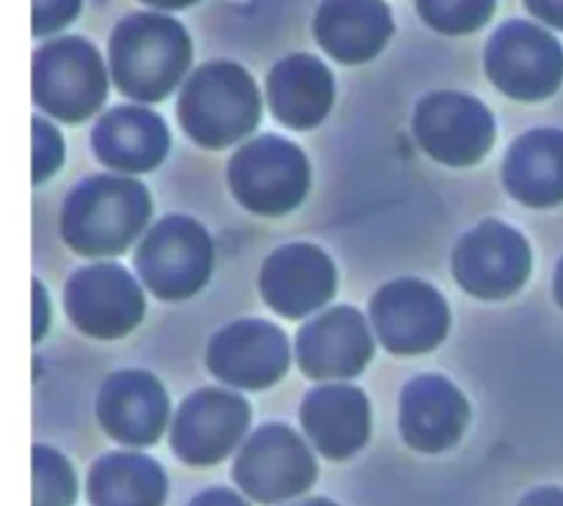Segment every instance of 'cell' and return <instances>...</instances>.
<instances>
[{
	"label": "cell",
	"instance_id": "cell-8",
	"mask_svg": "<svg viewBox=\"0 0 563 506\" xmlns=\"http://www.w3.org/2000/svg\"><path fill=\"white\" fill-rule=\"evenodd\" d=\"M412 135L432 160L451 168H467L493 148V110L465 91L427 94L412 116Z\"/></svg>",
	"mask_w": 563,
	"mask_h": 506
},
{
	"label": "cell",
	"instance_id": "cell-12",
	"mask_svg": "<svg viewBox=\"0 0 563 506\" xmlns=\"http://www.w3.org/2000/svg\"><path fill=\"white\" fill-rule=\"evenodd\" d=\"M234 479L251 498L278 504L311 487L317 479V462L300 435L284 424H267L242 446Z\"/></svg>",
	"mask_w": 563,
	"mask_h": 506
},
{
	"label": "cell",
	"instance_id": "cell-3",
	"mask_svg": "<svg viewBox=\"0 0 563 506\" xmlns=\"http://www.w3.org/2000/svg\"><path fill=\"white\" fill-rule=\"evenodd\" d=\"M176 116L198 146H234L258 127L262 94L251 72L240 64L209 61L185 80L176 99Z\"/></svg>",
	"mask_w": 563,
	"mask_h": 506
},
{
	"label": "cell",
	"instance_id": "cell-25",
	"mask_svg": "<svg viewBox=\"0 0 563 506\" xmlns=\"http://www.w3.org/2000/svg\"><path fill=\"white\" fill-rule=\"evenodd\" d=\"M498 0H416L421 20L445 36L476 33L495 14Z\"/></svg>",
	"mask_w": 563,
	"mask_h": 506
},
{
	"label": "cell",
	"instance_id": "cell-33",
	"mask_svg": "<svg viewBox=\"0 0 563 506\" xmlns=\"http://www.w3.org/2000/svg\"><path fill=\"white\" fill-rule=\"evenodd\" d=\"M141 3L152 6L154 11H179V9H187V6L198 3V0H141Z\"/></svg>",
	"mask_w": 563,
	"mask_h": 506
},
{
	"label": "cell",
	"instance_id": "cell-26",
	"mask_svg": "<svg viewBox=\"0 0 563 506\" xmlns=\"http://www.w3.org/2000/svg\"><path fill=\"white\" fill-rule=\"evenodd\" d=\"M75 473L71 465L47 446H33V506H71Z\"/></svg>",
	"mask_w": 563,
	"mask_h": 506
},
{
	"label": "cell",
	"instance_id": "cell-28",
	"mask_svg": "<svg viewBox=\"0 0 563 506\" xmlns=\"http://www.w3.org/2000/svg\"><path fill=\"white\" fill-rule=\"evenodd\" d=\"M82 0H33L31 14V31L33 36H53V33L64 31L75 16L80 14Z\"/></svg>",
	"mask_w": 563,
	"mask_h": 506
},
{
	"label": "cell",
	"instance_id": "cell-31",
	"mask_svg": "<svg viewBox=\"0 0 563 506\" xmlns=\"http://www.w3.org/2000/svg\"><path fill=\"white\" fill-rule=\"evenodd\" d=\"M190 506H247L240 495L229 493V490H207V493L196 495Z\"/></svg>",
	"mask_w": 563,
	"mask_h": 506
},
{
	"label": "cell",
	"instance_id": "cell-11",
	"mask_svg": "<svg viewBox=\"0 0 563 506\" xmlns=\"http://www.w3.org/2000/svg\"><path fill=\"white\" fill-rule=\"evenodd\" d=\"M451 314L443 295L427 280L399 278L372 297V324L379 344L396 355L434 350L449 333Z\"/></svg>",
	"mask_w": 563,
	"mask_h": 506
},
{
	"label": "cell",
	"instance_id": "cell-15",
	"mask_svg": "<svg viewBox=\"0 0 563 506\" xmlns=\"http://www.w3.org/2000/svg\"><path fill=\"white\" fill-rule=\"evenodd\" d=\"M258 286L275 314L302 319L335 295V267L322 248L291 242L269 253Z\"/></svg>",
	"mask_w": 563,
	"mask_h": 506
},
{
	"label": "cell",
	"instance_id": "cell-19",
	"mask_svg": "<svg viewBox=\"0 0 563 506\" xmlns=\"http://www.w3.org/2000/svg\"><path fill=\"white\" fill-rule=\"evenodd\" d=\"M399 427L407 443L427 454L451 449L467 427V402L451 380L421 374L401 391Z\"/></svg>",
	"mask_w": 563,
	"mask_h": 506
},
{
	"label": "cell",
	"instance_id": "cell-16",
	"mask_svg": "<svg viewBox=\"0 0 563 506\" xmlns=\"http://www.w3.org/2000/svg\"><path fill=\"white\" fill-rule=\"evenodd\" d=\"M374 355V336L361 311L339 306L302 324L297 361L311 380H346L366 369Z\"/></svg>",
	"mask_w": 563,
	"mask_h": 506
},
{
	"label": "cell",
	"instance_id": "cell-21",
	"mask_svg": "<svg viewBox=\"0 0 563 506\" xmlns=\"http://www.w3.org/2000/svg\"><path fill=\"white\" fill-rule=\"evenodd\" d=\"M91 146L108 168L143 174L163 163L170 135L163 116L154 110L141 108V105H119L93 124Z\"/></svg>",
	"mask_w": 563,
	"mask_h": 506
},
{
	"label": "cell",
	"instance_id": "cell-35",
	"mask_svg": "<svg viewBox=\"0 0 563 506\" xmlns=\"http://www.w3.org/2000/svg\"><path fill=\"white\" fill-rule=\"evenodd\" d=\"M297 506H335L333 501H324V498H313V501H302V504Z\"/></svg>",
	"mask_w": 563,
	"mask_h": 506
},
{
	"label": "cell",
	"instance_id": "cell-1",
	"mask_svg": "<svg viewBox=\"0 0 563 506\" xmlns=\"http://www.w3.org/2000/svg\"><path fill=\"white\" fill-rule=\"evenodd\" d=\"M190 64V33L163 11H132L110 33V80L132 102H163L185 80Z\"/></svg>",
	"mask_w": 563,
	"mask_h": 506
},
{
	"label": "cell",
	"instance_id": "cell-2",
	"mask_svg": "<svg viewBox=\"0 0 563 506\" xmlns=\"http://www.w3.org/2000/svg\"><path fill=\"white\" fill-rule=\"evenodd\" d=\"M152 218V196L126 176L97 174L69 193L60 215V234L82 256H115L126 251Z\"/></svg>",
	"mask_w": 563,
	"mask_h": 506
},
{
	"label": "cell",
	"instance_id": "cell-18",
	"mask_svg": "<svg viewBox=\"0 0 563 506\" xmlns=\"http://www.w3.org/2000/svg\"><path fill=\"white\" fill-rule=\"evenodd\" d=\"M396 31L385 0H322L313 14L319 47L339 64H366L377 58Z\"/></svg>",
	"mask_w": 563,
	"mask_h": 506
},
{
	"label": "cell",
	"instance_id": "cell-6",
	"mask_svg": "<svg viewBox=\"0 0 563 506\" xmlns=\"http://www.w3.org/2000/svg\"><path fill=\"white\" fill-rule=\"evenodd\" d=\"M484 72L506 97L542 102L563 80V47L548 28L528 20H509L484 47Z\"/></svg>",
	"mask_w": 563,
	"mask_h": 506
},
{
	"label": "cell",
	"instance_id": "cell-10",
	"mask_svg": "<svg viewBox=\"0 0 563 506\" xmlns=\"http://www.w3.org/2000/svg\"><path fill=\"white\" fill-rule=\"evenodd\" d=\"M64 308L91 339H121L143 319V292L121 264L99 262L77 270L64 289Z\"/></svg>",
	"mask_w": 563,
	"mask_h": 506
},
{
	"label": "cell",
	"instance_id": "cell-17",
	"mask_svg": "<svg viewBox=\"0 0 563 506\" xmlns=\"http://www.w3.org/2000/svg\"><path fill=\"white\" fill-rule=\"evenodd\" d=\"M97 416L104 432L119 443L148 446L163 435L168 421V394L154 374L124 369L102 383Z\"/></svg>",
	"mask_w": 563,
	"mask_h": 506
},
{
	"label": "cell",
	"instance_id": "cell-9",
	"mask_svg": "<svg viewBox=\"0 0 563 506\" xmlns=\"http://www.w3.org/2000/svg\"><path fill=\"white\" fill-rule=\"evenodd\" d=\"M456 284L482 300H504L531 275V245L500 220H484L454 248Z\"/></svg>",
	"mask_w": 563,
	"mask_h": 506
},
{
	"label": "cell",
	"instance_id": "cell-7",
	"mask_svg": "<svg viewBox=\"0 0 563 506\" xmlns=\"http://www.w3.org/2000/svg\"><path fill=\"white\" fill-rule=\"evenodd\" d=\"M212 240L207 229L185 215L163 218L137 245L135 267L159 300H187L212 275Z\"/></svg>",
	"mask_w": 563,
	"mask_h": 506
},
{
	"label": "cell",
	"instance_id": "cell-4",
	"mask_svg": "<svg viewBox=\"0 0 563 506\" xmlns=\"http://www.w3.org/2000/svg\"><path fill=\"white\" fill-rule=\"evenodd\" d=\"M110 69L88 38L58 36L33 53V105L53 119L80 124L108 99Z\"/></svg>",
	"mask_w": 563,
	"mask_h": 506
},
{
	"label": "cell",
	"instance_id": "cell-34",
	"mask_svg": "<svg viewBox=\"0 0 563 506\" xmlns=\"http://www.w3.org/2000/svg\"><path fill=\"white\" fill-rule=\"evenodd\" d=\"M553 292H555V300H559V306L563 308V258L559 262V270H555Z\"/></svg>",
	"mask_w": 563,
	"mask_h": 506
},
{
	"label": "cell",
	"instance_id": "cell-32",
	"mask_svg": "<svg viewBox=\"0 0 563 506\" xmlns=\"http://www.w3.org/2000/svg\"><path fill=\"white\" fill-rule=\"evenodd\" d=\"M520 506H563V490L559 487H542L533 490L522 498Z\"/></svg>",
	"mask_w": 563,
	"mask_h": 506
},
{
	"label": "cell",
	"instance_id": "cell-27",
	"mask_svg": "<svg viewBox=\"0 0 563 506\" xmlns=\"http://www.w3.org/2000/svg\"><path fill=\"white\" fill-rule=\"evenodd\" d=\"M33 185H42L44 179L55 174L64 163V138L42 116H33Z\"/></svg>",
	"mask_w": 563,
	"mask_h": 506
},
{
	"label": "cell",
	"instance_id": "cell-5",
	"mask_svg": "<svg viewBox=\"0 0 563 506\" xmlns=\"http://www.w3.org/2000/svg\"><path fill=\"white\" fill-rule=\"evenodd\" d=\"M229 185L242 207L278 218L308 196L311 165L297 143L280 135H258L231 157Z\"/></svg>",
	"mask_w": 563,
	"mask_h": 506
},
{
	"label": "cell",
	"instance_id": "cell-22",
	"mask_svg": "<svg viewBox=\"0 0 563 506\" xmlns=\"http://www.w3.org/2000/svg\"><path fill=\"white\" fill-rule=\"evenodd\" d=\"M300 421L311 443L330 460L352 457L368 440L372 413L361 388L319 385L302 399Z\"/></svg>",
	"mask_w": 563,
	"mask_h": 506
},
{
	"label": "cell",
	"instance_id": "cell-14",
	"mask_svg": "<svg viewBox=\"0 0 563 506\" xmlns=\"http://www.w3.org/2000/svg\"><path fill=\"white\" fill-rule=\"evenodd\" d=\"M251 407L234 391L201 388L179 405L170 427V446L187 465L220 462L245 435Z\"/></svg>",
	"mask_w": 563,
	"mask_h": 506
},
{
	"label": "cell",
	"instance_id": "cell-24",
	"mask_svg": "<svg viewBox=\"0 0 563 506\" xmlns=\"http://www.w3.org/2000/svg\"><path fill=\"white\" fill-rule=\"evenodd\" d=\"M88 498L93 506H163L165 473L143 454H108L91 468Z\"/></svg>",
	"mask_w": 563,
	"mask_h": 506
},
{
	"label": "cell",
	"instance_id": "cell-23",
	"mask_svg": "<svg viewBox=\"0 0 563 506\" xmlns=\"http://www.w3.org/2000/svg\"><path fill=\"white\" fill-rule=\"evenodd\" d=\"M504 185L526 207L563 204V130L539 127L517 138L504 160Z\"/></svg>",
	"mask_w": 563,
	"mask_h": 506
},
{
	"label": "cell",
	"instance_id": "cell-29",
	"mask_svg": "<svg viewBox=\"0 0 563 506\" xmlns=\"http://www.w3.org/2000/svg\"><path fill=\"white\" fill-rule=\"evenodd\" d=\"M528 9V14L537 16L544 25L563 31V0H522Z\"/></svg>",
	"mask_w": 563,
	"mask_h": 506
},
{
	"label": "cell",
	"instance_id": "cell-20",
	"mask_svg": "<svg viewBox=\"0 0 563 506\" xmlns=\"http://www.w3.org/2000/svg\"><path fill=\"white\" fill-rule=\"evenodd\" d=\"M335 102V77L322 58L295 53L280 58L267 75V108L289 130H313Z\"/></svg>",
	"mask_w": 563,
	"mask_h": 506
},
{
	"label": "cell",
	"instance_id": "cell-30",
	"mask_svg": "<svg viewBox=\"0 0 563 506\" xmlns=\"http://www.w3.org/2000/svg\"><path fill=\"white\" fill-rule=\"evenodd\" d=\"M49 328V302L47 292L38 280H33V341L42 339Z\"/></svg>",
	"mask_w": 563,
	"mask_h": 506
},
{
	"label": "cell",
	"instance_id": "cell-13",
	"mask_svg": "<svg viewBox=\"0 0 563 506\" xmlns=\"http://www.w3.org/2000/svg\"><path fill=\"white\" fill-rule=\"evenodd\" d=\"M289 339L264 319H240L212 336L207 366L231 388L262 391L289 372Z\"/></svg>",
	"mask_w": 563,
	"mask_h": 506
}]
</instances>
